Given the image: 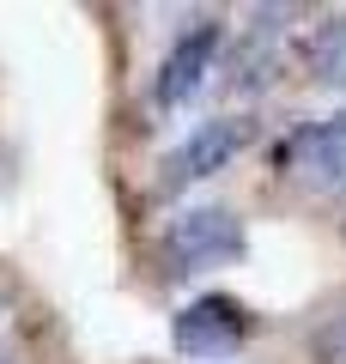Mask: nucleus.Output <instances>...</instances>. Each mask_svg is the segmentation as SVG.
Returning <instances> with one entry per match:
<instances>
[{"instance_id":"nucleus-1","label":"nucleus","mask_w":346,"mask_h":364,"mask_svg":"<svg viewBox=\"0 0 346 364\" xmlns=\"http://www.w3.org/2000/svg\"><path fill=\"white\" fill-rule=\"evenodd\" d=\"M237 255H243V219L231 207H189L158 237V261L170 273H201V267H219V261H237Z\"/></svg>"},{"instance_id":"nucleus-2","label":"nucleus","mask_w":346,"mask_h":364,"mask_svg":"<svg viewBox=\"0 0 346 364\" xmlns=\"http://www.w3.org/2000/svg\"><path fill=\"white\" fill-rule=\"evenodd\" d=\"M273 170L298 176L310 195H346V109L292 128L273 152Z\"/></svg>"},{"instance_id":"nucleus-3","label":"nucleus","mask_w":346,"mask_h":364,"mask_svg":"<svg viewBox=\"0 0 346 364\" xmlns=\"http://www.w3.org/2000/svg\"><path fill=\"white\" fill-rule=\"evenodd\" d=\"M249 140H256V122H249V116H213V122H201L189 140H177V146L164 152V164H158V182H164V188H189V182H206V176H219L231 158L243 152Z\"/></svg>"},{"instance_id":"nucleus-4","label":"nucleus","mask_w":346,"mask_h":364,"mask_svg":"<svg viewBox=\"0 0 346 364\" xmlns=\"http://www.w3.org/2000/svg\"><path fill=\"white\" fill-rule=\"evenodd\" d=\"M249 334V310L237 298H219V291H206V298H194L189 310L170 322V346L182 352V358H225V352H237V340Z\"/></svg>"},{"instance_id":"nucleus-5","label":"nucleus","mask_w":346,"mask_h":364,"mask_svg":"<svg viewBox=\"0 0 346 364\" xmlns=\"http://www.w3.org/2000/svg\"><path fill=\"white\" fill-rule=\"evenodd\" d=\"M213 49H219V25H213V18H201L194 31H182V37L170 43V55L158 61V79H152L158 109H182L194 91L206 85V73H213Z\"/></svg>"},{"instance_id":"nucleus-6","label":"nucleus","mask_w":346,"mask_h":364,"mask_svg":"<svg viewBox=\"0 0 346 364\" xmlns=\"http://www.w3.org/2000/svg\"><path fill=\"white\" fill-rule=\"evenodd\" d=\"M298 61L316 85H346V13H328L322 25H310V37L298 43Z\"/></svg>"},{"instance_id":"nucleus-7","label":"nucleus","mask_w":346,"mask_h":364,"mask_svg":"<svg viewBox=\"0 0 346 364\" xmlns=\"http://www.w3.org/2000/svg\"><path fill=\"white\" fill-rule=\"evenodd\" d=\"M310 352H316V364H346V316L322 322L316 334H310Z\"/></svg>"}]
</instances>
